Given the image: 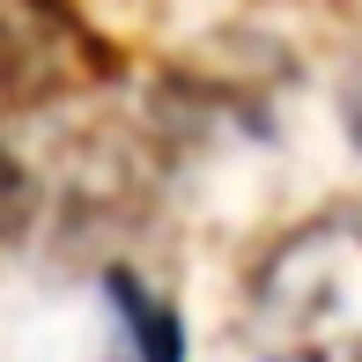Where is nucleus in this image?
Wrapping results in <instances>:
<instances>
[{
  "label": "nucleus",
  "mask_w": 362,
  "mask_h": 362,
  "mask_svg": "<svg viewBox=\"0 0 362 362\" xmlns=\"http://www.w3.org/2000/svg\"><path fill=\"white\" fill-rule=\"evenodd\" d=\"M119 74V52L74 0H0V119L67 104Z\"/></svg>",
  "instance_id": "obj_1"
},
{
  "label": "nucleus",
  "mask_w": 362,
  "mask_h": 362,
  "mask_svg": "<svg viewBox=\"0 0 362 362\" xmlns=\"http://www.w3.org/2000/svg\"><path fill=\"white\" fill-rule=\"evenodd\" d=\"M288 362H318V355H288Z\"/></svg>",
  "instance_id": "obj_4"
},
{
  "label": "nucleus",
  "mask_w": 362,
  "mask_h": 362,
  "mask_svg": "<svg viewBox=\"0 0 362 362\" xmlns=\"http://www.w3.org/2000/svg\"><path fill=\"white\" fill-rule=\"evenodd\" d=\"M355 126H362V96H355Z\"/></svg>",
  "instance_id": "obj_5"
},
{
  "label": "nucleus",
  "mask_w": 362,
  "mask_h": 362,
  "mask_svg": "<svg viewBox=\"0 0 362 362\" xmlns=\"http://www.w3.org/2000/svg\"><path fill=\"white\" fill-rule=\"evenodd\" d=\"M96 288H104L111 318H119L126 340H134V362H185V325H177L170 296H156L141 274H126V267H104Z\"/></svg>",
  "instance_id": "obj_2"
},
{
  "label": "nucleus",
  "mask_w": 362,
  "mask_h": 362,
  "mask_svg": "<svg viewBox=\"0 0 362 362\" xmlns=\"http://www.w3.org/2000/svg\"><path fill=\"white\" fill-rule=\"evenodd\" d=\"M30 207H37V192H30V177H23V163L0 148V244L8 237H23V222H30Z\"/></svg>",
  "instance_id": "obj_3"
}]
</instances>
